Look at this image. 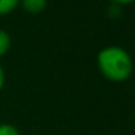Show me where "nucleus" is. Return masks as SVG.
Wrapping results in <instances>:
<instances>
[{"mask_svg":"<svg viewBox=\"0 0 135 135\" xmlns=\"http://www.w3.org/2000/svg\"><path fill=\"white\" fill-rule=\"evenodd\" d=\"M97 67L105 79L119 83L131 77L132 70H134V62L126 50H123L122 47L110 45L99 51Z\"/></svg>","mask_w":135,"mask_h":135,"instance_id":"obj_1","label":"nucleus"},{"mask_svg":"<svg viewBox=\"0 0 135 135\" xmlns=\"http://www.w3.org/2000/svg\"><path fill=\"white\" fill-rule=\"evenodd\" d=\"M48 0H19V6L28 13L38 15L47 7Z\"/></svg>","mask_w":135,"mask_h":135,"instance_id":"obj_2","label":"nucleus"},{"mask_svg":"<svg viewBox=\"0 0 135 135\" xmlns=\"http://www.w3.org/2000/svg\"><path fill=\"white\" fill-rule=\"evenodd\" d=\"M19 7V0H0V16L9 15Z\"/></svg>","mask_w":135,"mask_h":135,"instance_id":"obj_3","label":"nucleus"},{"mask_svg":"<svg viewBox=\"0 0 135 135\" xmlns=\"http://www.w3.org/2000/svg\"><path fill=\"white\" fill-rule=\"evenodd\" d=\"M10 45H12L10 35L6 32V31L0 29V57L6 55L7 51L10 50Z\"/></svg>","mask_w":135,"mask_h":135,"instance_id":"obj_4","label":"nucleus"},{"mask_svg":"<svg viewBox=\"0 0 135 135\" xmlns=\"http://www.w3.org/2000/svg\"><path fill=\"white\" fill-rule=\"evenodd\" d=\"M0 135H21L18 128L10 123H2L0 125Z\"/></svg>","mask_w":135,"mask_h":135,"instance_id":"obj_5","label":"nucleus"},{"mask_svg":"<svg viewBox=\"0 0 135 135\" xmlns=\"http://www.w3.org/2000/svg\"><path fill=\"white\" fill-rule=\"evenodd\" d=\"M112 3H115V4H118V6H125V4H131V3H134L135 0H110Z\"/></svg>","mask_w":135,"mask_h":135,"instance_id":"obj_6","label":"nucleus"},{"mask_svg":"<svg viewBox=\"0 0 135 135\" xmlns=\"http://www.w3.org/2000/svg\"><path fill=\"white\" fill-rule=\"evenodd\" d=\"M4 70H3V67L0 65V91H2V89H3V86H4Z\"/></svg>","mask_w":135,"mask_h":135,"instance_id":"obj_7","label":"nucleus"}]
</instances>
